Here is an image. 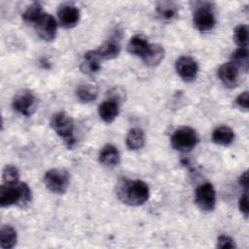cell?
I'll use <instances>...</instances> for the list:
<instances>
[{
  "mask_svg": "<svg viewBox=\"0 0 249 249\" xmlns=\"http://www.w3.org/2000/svg\"><path fill=\"white\" fill-rule=\"evenodd\" d=\"M193 20L196 28L200 32L211 30L216 22L211 6L207 3H203L197 7L194 13Z\"/></svg>",
  "mask_w": 249,
  "mask_h": 249,
  "instance_id": "obj_6",
  "label": "cell"
},
{
  "mask_svg": "<svg viewBox=\"0 0 249 249\" xmlns=\"http://www.w3.org/2000/svg\"><path fill=\"white\" fill-rule=\"evenodd\" d=\"M238 207L241 213H243L244 217H248V197H247V192H245L239 198L238 201Z\"/></svg>",
  "mask_w": 249,
  "mask_h": 249,
  "instance_id": "obj_30",
  "label": "cell"
},
{
  "mask_svg": "<svg viewBox=\"0 0 249 249\" xmlns=\"http://www.w3.org/2000/svg\"><path fill=\"white\" fill-rule=\"evenodd\" d=\"M99 161L107 166H115L120 162L119 150L111 144L102 147L99 152Z\"/></svg>",
  "mask_w": 249,
  "mask_h": 249,
  "instance_id": "obj_16",
  "label": "cell"
},
{
  "mask_svg": "<svg viewBox=\"0 0 249 249\" xmlns=\"http://www.w3.org/2000/svg\"><path fill=\"white\" fill-rule=\"evenodd\" d=\"M31 199V191L25 183H18L16 185L4 184L0 187V205L2 207L14 204L25 207L30 203Z\"/></svg>",
  "mask_w": 249,
  "mask_h": 249,
  "instance_id": "obj_2",
  "label": "cell"
},
{
  "mask_svg": "<svg viewBox=\"0 0 249 249\" xmlns=\"http://www.w3.org/2000/svg\"><path fill=\"white\" fill-rule=\"evenodd\" d=\"M101 57L96 51H89L85 53L81 62V71L85 74H94L101 68Z\"/></svg>",
  "mask_w": 249,
  "mask_h": 249,
  "instance_id": "obj_13",
  "label": "cell"
},
{
  "mask_svg": "<svg viewBox=\"0 0 249 249\" xmlns=\"http://www.w3.org/2000/svg\"><path fill=\"white\" fill-rule=\"evenodd\" d=\"M44 183L51 192L64 194L69 186V173L62 168H52L45 173Z\"/></svg>",
  "mask_w": 249,
  "mask_h": 249,
  "instance_id": "obj_5",
  "label": "cell"
},
{
  "mask_svg": "<svg viewBox=\"0 0 249 249\" xmlns=\"http://www.w3.org/2000/svg\"><path fill=\"white\" fill-rule=\"evenodd\" d=\"M149 46L150 44L144 35L136 34L130 38L127 44V50L130 53L142 57L147 52Z\"/></svg>",
  "mask_w": 249,
  "mask_h": 249,
  "instance_id": "obj_17",
  "label": "cell"
},
{
  "mask_svg": "<svg viewBox=\"0 0 249 249\" xmlns=\"http://www.w3.org/2000/svg\"><path fill=\"white\" fill-rule=\"evenodd\" d=\"M231 62L243 71H247L249 67V55L246 48H239L231 55Z\"/></svg>",
  "mask_w": 249,
  "mask_h": 249,
  "instance_id": "obj_24",
  "label": "cell"
},
{
  "mask_svg": "<svg viewBox=\"0 0 249 249\" xmlns=\"http://www.w3.org/2000/svg\"><path fill=\"white\" fill-rule=\"evenodd\" d=\"M57 17L60 24L65 28L74 27L80 19L79 9L71 4H64L59 7Z\"/></svg>",
  "mask_w": 249,
  "mask_h": 249,
  "instance_id": "obj_11",
  "label": "cell"
},
{
  "mask_svg": "<svg viewBox=\"0 0 249 249\" xmlns=\"http://www.w3.org/2000/svg\"><path fill=\"white\" fill-rule=\"evenodd\" d=\"M233 38L240 48H246L248 43V28L245 24H239L234 28Z\"/></svg>",
  "mask_w": 249,
  "mask_h": 249,
  "instance_id": "obj_27",
  "label": "cell"
},
{
  "mask_svg": "<svg viewBox=\"0 0 249 249\" xmlns=\"http://www.w3.org/2000/svg\"><path fill=\"white\" fill-rule=\"evenodd\" d=\"M235 104L237 107H239L240 109H243L245 111L248 110V106H249V99H248V91H243L242 93H240L236 99H235Z\"/></svg>",
  "mask_w": 249,
  "mask_h": 249,
  "instance_id": "obj_29",
  "label": "cell"
},
{
  "mask_svg": "<svg viewBox=\"0 0 249 249\" xmlns=\"http://www.w3.org/2000/svg\"><path fill=\"white\" fill-rule=\"evenodd\" d=\"M38 101L36 96L29 90L18 93L13 100V107L23 116H31L37 109Z\"/></svg>",
  "mask_w": 249,
  "mask_h": 249,
  "instance_id": "obj_8",
  "label": "cell"
},
{
  "mask_svg": "<svg viewBox=\"0 0 249 249\" xmlns=\"http://www.w3.org/2000/svg\"><path fill=\"white\" fill-rule=\"evenodd\" d=\"M198 142V136L195 129L189 126H181L174 130L170 143L171 146L182 153L192 151Z\"/></svg>",
  "mask_w": 249,
  "mask_h": 249,
  "instance_id": "obj_3",
  "label": "cell"
},
{
  "mask_svg": "<svg viewBox=\"0 0 249 249\" xmlns=\"http://www.w3.org/2000/svg\"><path fill=\"white\" fill-rule=\"evenodd\" d=\"M164 57V50L159 44H150L147 52L142 56L144 63L147 66L155 67L160 63Z\"/></svg>",
  "mask_w": 249,
  "mask_h": 249,
  "instance_id": "obj_14",
  "label": "cell"
},
{
  "mask_svg": "<svg viewBox=\"0 0 249 249\" xmlns=\"http://www.w3.org/2000/svg\"><path fill=\"white\" fill-rule=\"evenodd\" d=\"M178 7L175 3L170 1H163L158 4L156 10L160 18L164 21L173 20L178 14Z\"/></svg>",
  "mask_w": 249,
  "mask_h": 249,
  "instance_id": "obj_19",
  "label": "cell"
},
{
  "mask_svg": "<svg viewBox=\"0 0 249 249\" xmlns=\"http://www.w3.org/2000/svg\"><path fill=\"white\" fill-rule=\"evenodd\" d=\"M37 35L45 41H52L56 35V21L50 14H43L41 18L34 23Z\"/></svg>",
  "mask_w": 249,
  "mask_h": 249,
  "instance_id": "obj_9",
  "label": "cell"
},
{
  "mask_svg": "<svg viewBox=\"0 0 249 249\" xmlns=\"http://www.w3.org/2000/svg\"><path fill=\"white\" fill-rule=\"evenodd\" d=\"M175 68L178 75L186 82H192L195 80L198 71L196 61L193 57L187 55L180 56L177 59Z\"/></svg>",
  "mask_w": 249,
  "mask_h": 249,
  "instance_id": "obj_10",
  "label": "cell"
},
{
  "mask_svg": "<svg viewBox=\"0 0 249 249\" xmlns=\"http://www.w3.org/2000/svg\"><path fill=\"white\" fill-rule=\"evenodd\" d=\"M234 138V133L229 126H220L216 128L212 133V140L218 145L228 146Z\"/></svg>",
  "mask_w": 249,
  "mask_h": 249,
  "instance_id": "obj_21",
  "label": "cell"
},
{
  "mask_svg": "<svg viewBox=\"0 0 249 249\" xmlns=\"http://www.w3.org/2000/svg\"><path fill=\"white\" fill-rule=\"evenodd\" d=\"M76 95L82 102H90L96 98L97 89L92 85H81L76 90Z\"/></svg>",
  "mask_w": 249,
  "mask_h": 249,
  "instance_id": "obj_23",
  "label": "cell"
},
{
  "mask_svg": "<svg viewBox=\"0 0 249 249\" xmlns=\"http://www.w3.org/2000/svg\"><path fill=\"white\" fill-rule=\"evenodd\" d=\"M3 181L6 185H16L19 180V173L16 166L14 165H6L3 169Z\"/></svg>",
  "mask_w": 249,
  "mask_h": 249,
  "instance_id": "obj_26",
  "label": "cell"
},
{
  "mask_svg": "<svg viewBox=\"0 0 249 249\" xmlns=\"http://www.w3.org/2000/svg\"><path fill=\"white\" fill-rule=\"evenodd\" d=\"M125 142L129 150L141 149L145 144V134L139 128H132L128 131Z\"/></svg>",
  "mask_w": 249,
  "mask_h": 249,
  "instance_id": "obj_22",
  "label": "cell"
},
{
  "mask_svg": "<svg viewBox=\"0 0 249 249\" xmlns=\"http://www.w3.org/2000/svg\"><path fill=\"white\" fill-rule=\"evenodd\" d=\"M196 203L200 210L212 211L216 204V194L214 187L210 183L199 185L196 191Z\"/></svg>",
  "mask_w": 249,
  "mask_h": 249,
  "instance_id": "obj_7",
  "label": "cell"
},
{
  "mask_svg": "<svg viewBox=\"0 0 249 249\" xmlns=\"http://www.w3.org/2000/svg\"><path fill=\"white\" fill-rule=\"evenodd\" d=\"M118 198L128 205L137 206L143 204L150 195L146 183L140 180H121L116 188Z\"/></svg>",
  "mask_w": 249,
  "mask_h": 249,
  "instance_id": "obj_1",
  "label": "cell"
},
{
  "mask_svg": "<svg viewBox=\"0 0 249 249\" xmlns=\"http://www.w3.org/2000/svg\"><path fill=\"white\" fill-rule=\"evenodd\" d=\"M99 117L107 124L112 123L119 115V104L114 99L103 101L98 107Z\"/></svg>",
  "mask_w": 249,
  "mask_h": 249,
  "instance_id": "obj_15",
  "label": "cell"
},
{
  "mask_svg": "<svg viewBox=\"0 0 249 249\" xmlns=\"http://www.w3.org/2000/svg\"><path fill=\"white\" fill-rule=\"evenodd\" d=\"M51 126L61 138L64 139L68 147L73 146L75 142L73 138L74 122L69 115L64 112L54 114L51 120Z\"/></svg>",
  "mask_w": 249,
  "mask_h": 249,
  "instance_id": "obj_4",
  "label": "cell"
},
{
  "mask_svg": "<svg viewBox=\"0 0 249 249\" xmlns=\"http://www.w3.org/2000/svg\"><path fill=\"white\" fill-rule=\"evenodd\" d=\"M239 183L241 185V187L243 189H245V191H247L248 189V175H247V171L243 172V174H241L240 178H239Z\"/></svg>",
  "mask_w": 249,
  "mask_h": 249,
  "instance_id": "obj_31",
  "label": "cell"
},
{
  "mask_svg": "<svg viewBox=\"0 0 249 249\" xmlns=\"http://www.w3.org/2000/svg\"><path fill=\"white\" fill-rule=\"evenodd\" d=\"M217 247L223 249H232L235 248V243L232 238L228 235H220L217 239Z\"/></svg>",
  "mask_w": 249,
  "mask_h": 249,
  "instance_id": "obj_28",
  "label": "cell"
},
{
  "mask_svg": "<svg viewBox=\"0 0 249 249\" xmlns=\"http://www.w3.org/2000/svg\"><path fill=\"white\" fill-rule=\"evenodd\" d=\"M101 59H113L117 57L121 52V45L114 39L104 42L96 51Z\"/></svg>",
  "mask_w": 249,
  "mask_h": 249,
  "instance_id": "obj_18",
  "label": "cell"
},
{
  "mask_svg": "<svg viewBox=\"0 0 249 249\" xmlns=\"http://www.w3.org/2000/svg\"><path fill=\"white\" fill-rule=\"evenodd\" d=\"M43 14L44 12H43L42 5L40 3L35 2L25 10V12L22 14V18L26 22L35 23Z\"/></svg>",
  "mask_w": 249,
  "mask_h": 249,
  "instance_id": "obj_25",
  "label": "cell"
},
{
  "mask_svg": "<svg viewBox=\"0 0 249 249\" xmlns=\"http://www.w3.org/2000/svg\"><path fill=\"white\" fill-rule=\"evenodd\" d=\"M18 240L17 231L9 225L2 226L0 231V247L2 249L13 248Z\"/></svg>",
  "mask_w": 249,
  "mask_h": 249,
  "instance_id": "obj_20",
  "label": "cell"
},
{
  "mask_svg": "<svg viewBox=\"0 0 249 249\" xmlns=\"http://www.w3.org/2000/svg\"><path fill=\"white\" fill-rule=\"evenodd\" d=\"M218 76L228 88H235L239 82L238 68L232 62L222 64L218 69Z\"/></svg>",
  "mask_w": 249,
  "mask_h": 249,
  "instance_id": "obj_12",
  "label": "cell"
}]
</instances>
